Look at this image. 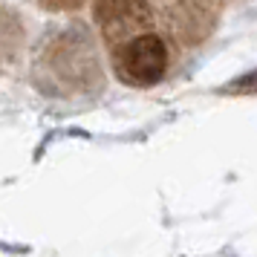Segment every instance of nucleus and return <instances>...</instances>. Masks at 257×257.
<instances>
[{"label":"nucleus","mask_w":257,"mask_h":257,"mask_svg":"<svg viewBox=\"0 0 257 257\" xmlns=\"http://www.w3.org/2000/svg\"><path fill=\"white\" fill-rule=\"evenodd\" d=\"M93 21L101 35V47L113 49L127 38L148 29L168 26L159 15L156 0H93Z\"/></svg>","instance_id":"2"},{"label":"nucleus","mask_w":257,"mask_h":257,"mask_svg":"<svg viewBox=\"0 0 257 257\" xmlns=\"http://www.w3.org/2000/svg\"><path fill=\"white\" fill-rule=\"evenodd\" d=\"M35 3L47 12H78L90 0H35Z\"/></svg>","instance_id":"3"},{"label":"nucleus","mask_w":257,"mask_h":257,"mask_svg":"<svg viewBox=\"0 0 257 257\" xmlns=\"http://www.w3.org/2000/svg\"><path fill=\"white\" fill-rule=\"evenodd\" d=\"M182 52L185 49L176 44L171 29L156 26L107 49V58H110V70L116 75V81L133 90H148V87L162 84L176 70Z\"/></svg>","instance_id":"1"}]
</instances>
